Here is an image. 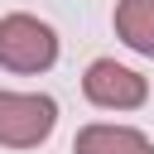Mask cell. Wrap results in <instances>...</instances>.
I'll return each instance as SVG.
<instances>
[{
    "instance_id": "cell-1",
    "label": "cell",
    "mask_w": 154,
    "mask_h": 154,
    "mask_svg": "<svg viewBox=\"0 0 154 154\" xmlns=\"http://www.w3.org/2000/svg\"><path fill=\"white\" fill-rule=\"evenodd\" d=\"M58 101L43 91H0V144L5 149H34L53 135Z\"/></svg>"
},
{
    "instance_id": "cell-2",
    "label": "cell",
    "mask_w": 154,
    "mask_h": 154,
    "mask_svg": "<svg viewBox=\"0 0 154 154\" xmlns=\"http://www.w3.org/2000/svg\"><path fill=\"white\" fill-rule=\"evenodd\" d=\"M0 63L10 72H48L58 63V34L34 14L0 19Z\"/></svg>"
},
{
    "instance_id": "cell-3",
    "label": "cell",
    "mask_w": 154,
    "mask_h": 154,
    "mask_svg": "<svg viewBox=\"0 0 154 154\" xmlns=\"http://www.w3.org/2000/svg\"><path fill=\"white\" fill-rule=\"evenodd\" d=\"M82 91H87V101L101 106V111H135V106H144L149 82H144L135 67L116 63V58H96V63L87 67V77H82Z\"/></svg>"
},
{
    "instance_id": "cell-4",
    "label": "cell",
    "mask_w": 154,
    "mask_h": 154,
    "mask_svg": "<svg viewBox=\"0 0 154 154\" xmlns=\"http://www.w3.org/2000/svg\"><path fill=\"white\" fill-rule=\"evenodd\" d=\"M72 154H154V144L130 125H87L77 130Z\"/></svg>"
},
{
    "instance_id": "cell-5",
    "label": "cell",
    "mask_w": 154,
    "mask_h": 154,
    "mask_svg": "<svg viewBox=\"0 0 154 154\" xmlns=\"http://www.w3.org/2000/svg\"><path fill=\"white\" fill-rule=\"evenodd\" d=\"M116 34L135 53L154 58V0H120L116 5Z\"/></svg>"
}]
</instances>
